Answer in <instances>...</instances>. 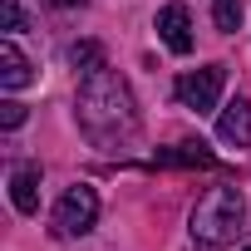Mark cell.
<instances>
[{
  "label": "cell",
  "instance_id": "cell-1",
  "mask_svg": "<svg viewBox=\"0 0 251 251\" xmlns=\"http://www.w3.org/2000/svg\"><path fill=\"white\" fill-rule=\"evenodd\" d=\"M79 128L89 133V143L99 148H123L138 138V103L133 89L123 84L108 64L84 74L79 84Z\"/></svg>",
  "mask_w": 251,
  "mask_h": 251
},
{
  "label": "cell",
  "instance_id": "cell-2",
  "mask_svg": "<svg viewBox=\"0 0 251 251\" xmlns=\"http://www.w3.org/2000/svg\"><path fill=\"white\" fill-rule=\"evenodd\" d=\"M246 222V197L236 187H207L192 207V236L202 246H231Z\"/></svg>",
  "mask_w": 251,
  "mask_h": 251
},
{
  "label": "cell",
  "instance_id": "cell-3",
  "mask_svg": "<svg viewBox=\"0 0 251 251\" xmlns=\"http://www.w3.org/2000/svg\"><path fill=\"white\" fill-rule=\"evenodd\" d=\"M94 222H99V192L89 182L69 187L54 202V236H84V231H94Z\"/></svg>",
  "mask_w": 251,
  "mask_h": 251
},
{
  "label": "cell",
  "instance_id": "cell-4",
  "mask_svg": "<svg viewBox=\"0 0 251 251\" xmlns=\"http://www.w3.org/2000/svg\"><path fill=\"white\" fill-rule=\"evenodd\" d=\"M222 84H226V64H202V69H187L177 79V99L192 113H212L222 99Z\"/></svg>",
  "mask_w": 251,
  "mask_h": 251
},
{
  "label": "cell",
  "instance_id": "cell-5",
  "mask_svg": "<svg viewBox=\"0 0 251 251\" xmlns=\"http://www.w3.org/2000/svg\"><path fill=\"white\" fill-rule=\"evenodd\" d=\"M158 35L173 54H192V15L187 5H163L158 10Z\"/></svg>",
  "mask_w": 251,
  "mask_h": 251
},
{
  "label": "cell",
  "instance_id": "cell-6",
  "mask_svg": "<svg viewBox=\"0 0 251 251\" xmlns=\"http://www.w3.org/2000/svg\"><path fill=\"white\" fill-rule=\"evenodd\" d=\"M10 202L20 217L40 212V163H15L10 168Z\"/></svg>",
  "mask_w": 251,
  "mask_h": 251
},
{
  "label": "cell",
  "instance_id": "cell-7",
  "mask_svg": "<svg viewBox=\"0 0 251 251\" xmlns=\"http://www.w3.org/2000/svg\"><path fill=\"white\" fill-rule=\"evenodd\" d=\"M217 138L231 143V148H246L251 143V99H231L217 118Z\"/></svg>",
  "mask_w": 251,
  "mask_h": 251
},
{
  "label": "cell",
  "instance_id": "cell-8",
  "mask_svg": "<svg viewBox=\"0 0 251 251\" xmlns=\"http://www.w3.org/2000/svg\"><path fill=\"white\" fill-rule=\"evenodd\" d=\"M30 79H35V74H30V59L15 50V40H5V45H0V89L15 94V89H25Z\"/></svg>",
  "mask_w": 251,
  "mask_h": 251
},
{
  "label": "cell",
  "instance_id": "cell-9",
  "mask_svg": "<svg viewBox=\"0 0 251 251\" xmlns=\"http://www.w3.org/2000/svg\"><path fill=\"white\" fill-rule=\"evenodd\" d=\"M153 163H163V168H212L217 158L207 153V143H173V148H158Z\"/></svg>",
  "mask_w": 251,
  "mask_h": 251
},
{
  "label": "cell",
  "instance_id": "cell-10",
  "mask_svg": "<svg viewBox=\"0 0 251 251\" xmlns=\"http://www.w3.org/2000/svg\"><path fill=\"white\" fill-rule=\"evenodd\" d=\"M69 59H74V64H79L84 74L103 69V50H99V45H89V40H84V45H74V50H69Z\"/></svg>",
  "mask_w": 251,
  "mask_h": 251
},
{
  "label": "cell",
  "instance_id": "cell-11",
  "mask_svg": "<svg viewBox=\"0 0 251 251\" xmlns=\"http://www.w3.org/2000/svg\"><path fill=\"white\" fill-rule=\"evenodd\" d=\"M212 15H217V30H226V35L241 25V5H236V0H217V10H212Z\"/></svg>",
  "mask_w": 251,
  "mask_h": 251
},
{
  "label": "cell",
  "instance_id": "cell-12",
  "mask_svg": "<svg viewBox=\"0 0 251 251\" xmlns=\"http://www.w3.org/2000/svg\"><path fill=\"white\" fill-rule=\"evenodd\" d=\"M20 123H25V103L5 99V103H0V128H20Z\"/></svg>",
  "mask_w": 251,
  "mask_h": 251
},
{
  "label": "cell",
  "instance_id": "cell-13",
  "mask_svg": "<svg viewBox=\"0 0 251 251\" xmlns=\"http://www.w3.org/2000/svg\"><path fill=\"white\" fill-rule=\"evenodd\" d=\"M0 15H5V30H25V15H20V0H0Z\"/></svg>",
  "mask_w": 251,
  "mask_h": 251
},
{
  "label": "cell",
  "instance_id": "cell-14",
  "mask_svg": "<svg viewBox=\"0 0 251 251\" xmlns=\"http://www.w3.org/2000/svg\"><path fill=\"white\" fill-rule=\"evenodd\" d=\"M50 5H59V10H69V5H84V0H50Z\"/></svg>",
  "mask_w": 251,
  "mask_h": 251
},
{
  "label": "cell",
  "instance_id": "cell-15",
  "mask_svg": "<svg viewBox=\"0 0 251 251\" xmlns=\"http://www.w3.org/2000/svg\"><path fill=\"white\" fill-rule=\"evenodd\" d=\"M241 251H251V246H241Z\"/></svg>",
  "mask_w": 251,
  "mask_h": 251
}]
</instances>
